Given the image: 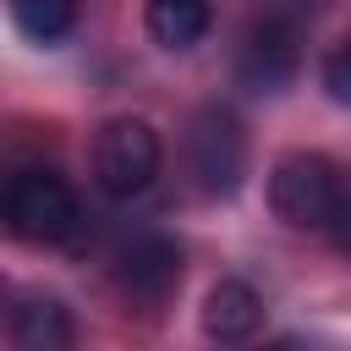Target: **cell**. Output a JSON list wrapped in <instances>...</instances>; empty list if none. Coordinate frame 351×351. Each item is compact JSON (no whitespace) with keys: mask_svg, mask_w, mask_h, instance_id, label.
<instances>
[{"mask_svg":"<svg viewBox=\"0 0 351 351\" xmlns=\"http://www.w3.org/2000/svg\"><path fill=\"white\" fill-rule=\"evenodd\" d=\"M340 192H346V181L324 154H285L269 176V203L296 230H329Z\"/></svg>","mask_w":351,"mask_h":351,"instance_id":"cell-1","label":"cell"},{"mask_svg":"<svg viewBox=\"0 0 351 351\" xmlns=\"http://www.w3.org/2000/svg\"><path fill=\"white\" fill-rule=\"evenodd\" d=\"M324 88H329V99H335V104H346V110H351V38L324 60Z\"/></svg>","mask_w":351,"mask_h":351,"instance_id":"cell-11","label":"cell"},{"mask_svg":"<svg viewBox=\"0 0 351 351\" xmlns=\"http://www.w3.org/2000/svg\"><path fill=\"white\" fill-rule=\"evenodd\" d=\"M208 0H148V33L159 49H192L208 33Z\"/></svg>","mask_w":351,"mask_h":351,"instance_id":"cell-9","label":"cell"},{"mask_svg":"<svg viewBox=\"0 0 351 351\" xmlns=\"http://www.w3.org/2000/svg\"><path fill=\"white\" fill-rule=\"evenodd\" d=\"M11 16H16V27H22L27 38L55 44V38L71 33V22H77V0H11Z\"/></svg>","mask_w":351,"mask_h":351,"instance_id":"cell-10","label":"cell"},{"mask_svg":"<svg viewBox=\"0 0 351 351\" xmlns=\"http://www.w3.org/2000/svg\"><path fill=\"white\" fill-rule=\"evenodd\" d=\"M77 197L55 170H16L5 186V225L22 241H66L77 230Z\"/></svg>","mask_w":351,"mask_h":351,"instance_id":"cell-3","label":"cell"},{"mask_svg":"<svg viewBox=\"0 0 351 351\" xmlns=\"http://www.w3.org/2000/svg\"><path fill=\"white\" fill-rule=\"evenodd\" d=\"M291 71H296V27L285 16L252 22L241 38V82L258 93H274L291 82Z\"/></svg>","mask_w":351,"mask_h":351,"instance_id":"cell-6","label":"cell"},{"mask_svg":"<svg viewBox=\"0 0 351 351\" xmlns=\"http://www.w3.org/2000/svg\"><path fill=\"white\" fill-rule=\"evenodd\" d=\"M115 285L126 302L137 307H159L170 302V291L181 285V247L170 236H132L115 252Z\"/></svg>","mask_w":351,"mask_h":351,"instance_id":"cell-5","label":"cell"},{"mask_svg":"<svg viewBox=\"0 0 351 351\" xmlns=\"http://www.w3.org/2000/svg\"><path fill=\"white\" fill-rule=\"evenodd\" d=\"M340 252H351V181H346V192H340V208H335V219H329V230H324Z\"/></svg>","mask_w":351,"mask_h":351,"instance_id":"cell-12","label":"cell"},{"mask_svg":"<svg viewBox=\"0 0 351 351\" xmlns=\"http://www.w3.org/2000/svg\"><path fill=\"white\" fill-rule=\"evenodd\" d=\"M77 329L55 296H22L11 307V351H71Z\"/></svg>","mask_w":351,"mask_h":351,"instance_id":"cell-8","label":"cell"},{"mask_svg":"<svg viewBox=\"0 0 351 351\" xmlns=\"http://www.w3.org/2000/svg\"><path fill=\"white\" fill-rule=\"evenodd\" d=\"M186 170L208 197H230L247 170V143L230 110H197L186 126Z\"/></svg>","mask_w":351,"mask_h":351,"instance_id":"cell-4","label":"cell"},{"mask_svg":"<svg viewBox=\"0 0 351 351\" xmlns=\"http://www.w3.org/2000/svg\"><path fill=\"white\" fill-rule=\"evenodd\" d=\"M159 132L137 115H121V121H104L99 137H93V176L110 197H143L159 176Z\"/></svg>","mask_w":351,"mask_h":351,"instance_id":"cell-2","label":"cell"},{"mask_svg":"<svg viewBox=\"0 0 351 351\" xmlns=\"http://www.w3.org/2000/svg\"><path fill=\"white\" fill-rule=\"evenodd\" d=\"M263 324V302L247 280H219L208 296H203V335L219 340V346H236V340H252Z\"/></svg>","mask_w":351,"mask_h":351,"instance_id":"cell-7","label":"cell"}]
</instances>
